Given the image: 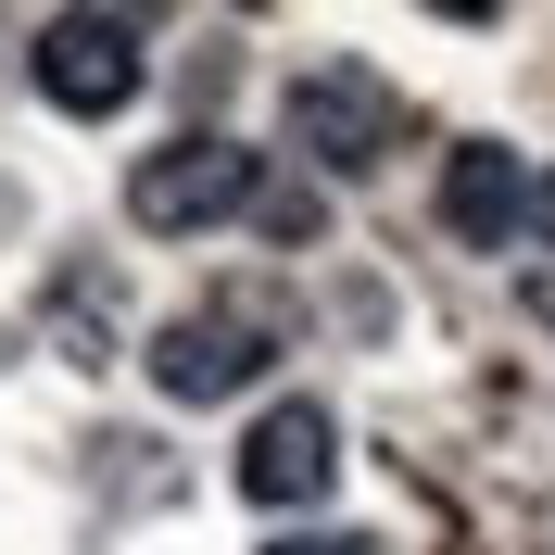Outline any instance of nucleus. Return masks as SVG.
Wrapping results in <instances>:
<instances>
[{
  "instance_id": "nucleus-1",
  "label": "nucleus",
  "mask_w": 555,
  "mask_h": 555,
  "mask_svg": "<svg viewBox=\"0 0 555 555\" xmlns=\"http://www.w3.org/2000/svg\"><path fill=\"white\" fill-rule=\"evenodd\" d=\"M253 203H266V165H253L241 139H215V127H190V139H165V152L127 165V228H152V241L228 228V215H253Z\"/></svg>"
},
{
  "instance_id": "nucleus-2",
  "label": "nucleus",
  "mask_w": 555,
  "mask_h": 555,
  "mask_svg": "<svg viewBox=\"0 0 555 555\" xmlns=\"http://www.w3.org/2000/svg\"><path fill=\"white\" fill-rule=\"evenodd\" d=\"M278 114H291V152H304L315 177H379L391 152H404V102H391L366 64H304Z\"/></svg>"
},
{
  "instance_id": "nucleus-3",
  "label": "nucleus",
  "mask_w": 555,
  "mask_h": 555,
  "mask_svg": "<svg viewBox=\"0 0 555 555\" xmlns=\"http://www.w3.org/2000/svg\"><path fill=\"white\" fill-rule=\"evenodd\" d=\"M38 102L76 114V127H102V114H127L139 89H152V51H139V13H51L26 51Z\"/></svg>"
},
{
  "instance_id": "nucleus-4",
  "label": "nucleus",
  "mask_w": 555,
  "mask_h": 555,
  "mask_svg": "<svg viewBox=\"0 0 555 555\" xmlns=\"http://www.w3.org/2000/svg\"><path fill=\"white\" fill-rule=\"evenodd\" d=\"M278 366V328L253 304H190L152 328V391L165 404H228V391H253Z\"/></svg>"
},
{
  "instance_id": "nucleus-5",
  "label": "nucleus",
  "mask_w": 555,
  "mask_h": 555,
  "mask_svg": "<svg viewBox=\"0 0 555 555\" xmlns=\"http://www.w3.org/2000/svg\"><path fill=\"white\" fill-rule=\"evenodd\" d=\"M228 480H241L253 505H278V518H291V505H315V492L341 480V416L315 404V391L266 404V416L241 429V467H228Z\"/></svg>"
},
{
  "instance_id": "nucleus-6",
  "label": "nucleus",
  "mask_w": 555,
  "mask_h": 555,
  "mask_svg": "<svg viewBox=\"0 0 555 555\" xmlns=\"http://www.w3.org/2000/svg\"><path fill=\"white\" fill-rule=\"evenodd\" d=\"M442 228L467 253H505V241H530V165L505 152V139H467L442 165Z\"/></svg>"
},
{
  "instance_id": "nucleus-7",
  "label": "nucleus",
  "mask_w": 555,
  "mask_h": 555,
  "mask_svg": "<svg viewBox=\"0 0 555 555\" xmlns=\"http://www.w3.org/2000/svg\"><path fill=\"white\" fill-rule=\"evenodd\" d=\"M51 328H64V353H76V366H114V278H89V266H76L64 291H51Z\"/></svg>"
},
{
  "instance_id": "nucleus-8",
  "label": "nucleus",
  "mask_w": 555,
  "mask_h": 555,
  "mask_svg": "<svg viewBox=\"0 0 555 555\" xmlns=\"http://www.w3.org/2000/svg\"><path fill=\"white\" fill-rule=\"evenodd\" d=\"M266 228L278 241H315V190H266Z\"/></svg>"
},
{
  "instance_id": "nucleus-9",
  "label": "nucleus",
  "mask_w": 555,
  "mask_h": 555,
  "mask_svg": "<svg viewBox=\"0 0 555 555\" xmlns=\"http://www.w3.org/2000/svg\"><path fill=\"white\" fill-rule=\"evenodd\" d=\"M266 555H379L366 530H291V543H266Z\"/></svg>"
},
{
  "instance_id": "nucleus-10",
  "label": "nucleus",
  "mask_w": 555,
  "mask_h": 555,
  "mask_svg": "<svg viewBox=\"0 0 555 555\" xmlns=\"http://www.w3.org/2000/svg\"><path fill=\"white\" fill-rule=\"evenodd\" d=\"M530 253H543V266H555V165L530 177Z\"/></svg>"
}]
</instances>
